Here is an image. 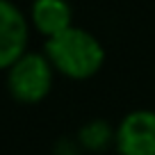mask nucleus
<instances>
[{"label": "nucleus", "instance_id": "6", "mask_svg": "<svg viewBox=\"0 0 155 155\" xmlns=\"http://www.w3.org/2000/svg\"><path fill=\"white\" fill-rule=\"evenodd\" d=\"M114 135L116 126L107 119H89L78 128L75 139L80 141L87 155H103L110 148L114 150Z\"/></svg>", "mask_w": 155, "mask_h": 155}, {"label": "nucleus", "instance_id": "1", "mask_svg": "<svg viewBox=\"0 0 155 155\" xmlns=\"http://www.w3.org/2000/svg\"><path fill=\"white\" fill-rule=\"evenodd\" d=\"M44 53L57 75H64L66 80L75 82H84L98 75L107 59L103 41L94 32L78 25H71L64 32L46 39Z\"/></svg>", "mask_w": 155, "mask_h": 155}, {"label": "nucleus", "instance_id": "8", "mask_svg": "<svg viewBox=\"0 0 155 155\" xmlns=\"http://www.w3.org/2000/svg\"><path fill=\"white\" fill-rule=\"evenodd\" d=\"M114 155H116V153H114Z\"/></svg>", "mask_w": 155, "mask_h": 155}, {"label": "nucleus", "instance_id": "5", "mask_svg": "<svg viewBox=\"0 0 155 155\" xmlns=\"http://www.w3.org/2000/svg\"><path fill=\"white\" fill-rule=\"evenodd\" d=\"M28 18L32 30L50 39L73 25V7L68 0H32Z\"/></svg>", "mask_w": 155, "mask_h": 155}, {"label": "nucleus", "instance_id": "4", "mask_svg": "<svg viewBox=\"0 0 155 155\" xmlns=\"http://www.w3.org/2000/svg\"><path fill=\"white\" fill-rule=\"evenodd\" d=\"M30 18L12 2L0 0V71L16 62L30 44Z\"/></svg>", "mask_w": 155, "mask_h": 155}, {"label": "nucleus", "instance_id": "7", "mask_svg": "<svg viewBox=\"0 0 155 155\" xmlns=\"http://www.w3.org/2000/svg\"><path fill=\"white\" fill-rule=\"evenodd\" d=\"M53 155H87L75 137H59L53 146Z\"/></svg>", "mask_w": 155, "mask_h": 155}, {"label": "nucleus", "instance_id": "2", "mask_svg": "<svg viewBox=\"0 0 155 155\" xmlns=\"http://www.w3.org/2000/svg\"><path fill=\"white\" fill-rule=\"evenodd\" d=\"M5 71L7 91L12 94L14 101L23 105H37L44 98H48L55 84V75H57L46 53H34V50H25Z\"/></svg>", "mask_w": 155, "mask_h": 155}, {"label": "nucleus", "instance_id": "3", "mask_svg": "<svg viewBox=\"0 0 155 155\" xmlns=\"http://www.w3.org/2000/svg\"><path fill=\"white\" fill-rule=\"evenodd\" d=\"M116 155H155V110L137 107L116 123Z\"/></svg>", "mask_w": 155, "mask_h": 155}]
</instances>
